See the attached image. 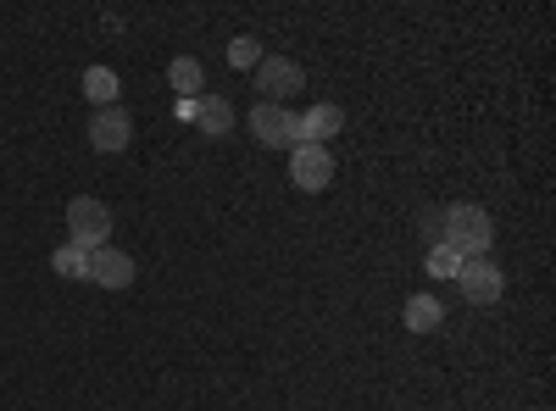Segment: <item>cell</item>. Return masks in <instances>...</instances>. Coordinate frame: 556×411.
Returning a JSON list of instances; mask_svg holds the SVG:
<instances>
[{"label":"cell","instance_id":"6da1fadb","mask_svg":"<svg viewBox=\"0 0 556 411\" xmlns=\"http://www.w3.org/2000/svg\"><path fill=\"white\" fill-rule=\"evenodd\" d=\"M490 240H495V228H490V211L479 206H445L440 211V245L462 261H479L490 256Z\"/></svg>","mask_w":556,"mask_h":411},{"label":"cell","instance_id":"7a4b0ae2","mask_svg":"<svg viewBox=\"0 0 556 411\" xmlns=\"http://www.w3.org/2000/svg\"><path fill=\"white\" fill-rule=\"evenodd\" d=\"M106 240H112V211H106V201L78 195V201L67 206V245H78V251H101Z\"/></svg>","mask_w":556,"mask_h":411},{"label":"cell","instance_id":"3957f363","mask_svg":"<svg viewBox=\"0 0 556 411\" xmlns=\"http://www.w3.org/2000/svg\"><path fill=\"white\" fill-rule=\"evenodd\" d=\"M251 128H256V140L267 145V151H295L301 145V117L290 112V106H256L251 112Z\"/></svg>","mask_w":556,"mask_h":411},{"label":"cell","instance_id":"277c9868","mask_svg":"<svg viewBox=\"0 0 556 411\" xmlns=\"http://www.w3.org/2000/svg\"><path fill=\"white\" fill-rule=\"evenodd\" d=\"M290 178H295L301 195L329 190V178H334V151H329V145H295V151H290Z\"/></svg>","mask_w":556,"mask_h":411},{"label":"cell","instance_id":"5b68a950","mask_svg":"<svg viewBox=\"0 0 556 411\" xmlns=\"http://www.w3.org/2000/svg\"><path fill=\"white\" fill-rule=\"evenodd\" d=\"M301 84H306L301 78V62H290V56H262L256 62V89H262L267 106H285Z\"/></svg>","mask_w":556,"mask_h":411},{"label":"cell","instance_id":"8992f818","mask_svg":"<svg viewBox=\"0 0 556 411\" xmlns=\"http://www.w3.org/2000/svg\"><path fill=\"white\" fill-rule=\"evenodd\" d=\"M456 284H462V295H468L473 306H495V300H501V290H506L501 267H495L490 256H479V261H462Z\"/></svg>","mask_w":556,"mask_h":411},{"label":"cell","instance_id":"52a82bcc","mask_svg":"<svg viewBox=\"0 0 556 411\" xmlns=\"http://www.w3.org/2000/svg\"><path fill=\"white\" fill-rule=\"evenodd\" d=\"M128 140H134V123H128L123 106H106V112L89 117V145H96V151L117 156V151H128Z\"/></svg>","mask_w":556,"mask_h":411},{"label":"cell","instance_id":"ba28073f","mask_svg":"<svg viewBox=\"0 0 556 411\" xmlns=\"http://www.w3.org/2000/svg\"><path fill=\"white\" fill-rule=\"evenodd\" d=\"M89 284H101V290H128L134 284V261L112 245L101 251H89Z\"/></svg>","mask_w":556,"mask_h":411},{"label":"cell","instance_id":"9c48e42d","mask_svg":"<svg viewBox=\"0 0 556 411\" xmlns=\"http://www.w3.org/2000/svg\"><path fill=\"white\" fill-rule=\"evenodd\" d=\"M340 128H345V112L334 101H317V106L301 112V145H329Z\"/></svg>","mask_w":556,"mask_h":411},{"label":"cell","instance_id":"30bf717a","mask_svg":"<svg viewBox=\"0 0 556 411\" xmlns=\"http://www.w3.org/2000/svg\"><path fill=\"white\" fill-rule=\"evenodd\" d=\"M195 128L212 133V140H223V133L235 128V106H228L223 95H201V101H195Z\"/></svg>","mask_w":556,"mask_h":411},{"label":"cell","instance_id":"8fae6325","mask_svg":"<svg viewBox=\"0 0 556 411\" xmlns=\"http://www.w3.org/2000/svg\"><path fill=\"white\" fill-rule=\"evenodd\" d=\"M401 317H406V329H412V334H434V329L445 323V306H440L434 295H412Z\"/></svg>","mask_w":556,"mask_h":411},{"label":"cell","instance_id":"7c38bea8","mask_svg":"<svg viewBox=\"0 0 556 411\" xmlns=\"http://www.w3.org/2000/svg\"><path fill=\"white\" fill-rule=\"evenodd\" d=\"M167 84L178 89V101H201V62L195 56H173V67H167Z\"/></svg>","mask_w":556,"mask_h":411},{"label":"cell","instance_id":"4fadbf2b","mask_svg":"<svg viewBox=\"0 0 556 411\" xmlns=\"http://www.w3.org/2000/svg\"><path fill=\"white\" fill-rule=\"evenodd\" d=\"M117 89H123V84H117V73H112V67H89V73H84V95L96 101V112L117 106Z\"/></svg>","mask_w":556,"mask_h":411},{"label":"cell","instance_id":"5bb4252c","mask_svg":"<svg viewBox=\"0 0 556 411\" xmlns=\"http://www.w3.org/2000/svg\"><path fill=\"white\" fill-rule=\"evenodd\" d=\"M51 267L62 272V279H89V251H78V245H62V251L51 256Z\"/></svg>","mask_w":556,"mask_h":411},{"label":"cell","instance_id":"9a60e30c","mask_svg":"<svg viewBox=\"0 0 556 411\" xmlns=\"http://www.w3.org/2000/svg\"><path fill=\"white\" fill-rule=\"evenodd\" d=\"M429 272H434V279H456V272H462V256H451L445 245H429Z\"/></svg>","mask_w":556,"mask_h":411},{"label":"cell","instance_id":"2e32d148","mask_svg":"<svg viewBox=\"0 0 556 411\" xmlns=\"http://www.w3.org/2000/svg\"><path fill=\"white\" fill-rule=\"evenodd\" d=\"M228 62H235L240 73H251V67L262 62V56H256V39H251V34H240L235 44H228Z\"/></svg>","mask_w":556,"mask_h":411}]
</instances>
